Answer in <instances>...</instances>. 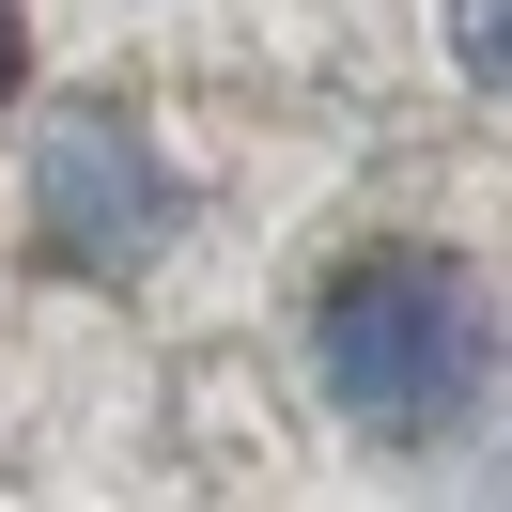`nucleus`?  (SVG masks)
Masks as SVG:
<instances>
[{"label": "nucleus", "mask_w": 512, "mask_h": 512, "mask_svg": "<svg viewBox=\"0 0 512 512\" xmlns=\"http://www.w3.org/2000/svg\"><path fill=\"white\" fill-rule=\"evenodd\" d=\"M450 47H466V78L497 94V63H512V32H497V0H450Z\"/></svg>", "instance_id": "3"}, {"label": "nucleus", "mask_w": 512, "mask_h": 512, "mask_svg": "<svg viewBox=\"0 0 512 512\" xmlns=\"http://www.w3.org/2000/svg\"><path fill=\"white\" fill-rule=\"evenodd\" d=\"M32 233H47V264L63 280H140V264L187 233V187H171V156H156V125L140 109H63V125L32 140Z\"/></svg>", "instance_id": "2"}, {"label": "nucleus", "mask_w": 512, "mask_h": 512, "mask_svg": "<svg viewBox=\"0 0 512 512\" xmlns=\"http://www.w3.org/2000/svg\"><path fill=\"white\" fill-rule=\"evenodd\" d=\"M311 373L357 435H450L497 373V311L450 249H357L311 295Z\"/></svg>", "instance_id": "1"}, {"label": "nucleus", "mask_w": 512, "mask_h": 512, "mask_svg": "<svg viewBox=\"0 0 512 512\" xmlns=\"http://www.w3.org/2000/svg\"><path fill=\"white\" fill-rule=\"evenodd\" d=\"M16 47H32V32H16V0H0V94H16Z\"/></svg>", "instance_id": "4"}]
</instances>
